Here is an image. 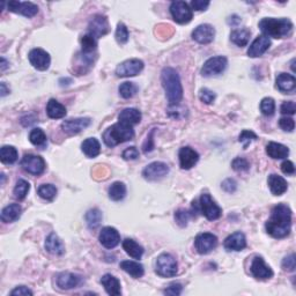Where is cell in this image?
Instances as JSON below:
<instances>
[{
	"label": "cell",
	"instance_id": "cell-1",
	"mask_svg": "<svg viewBox=\"0 0 296 296\" xmlns=\"http://www.w3.org/2000/svg\"><path fill=\"white\" fill-rule=\"evenodd\" d=\"M267 234L274 238H284L290 235L292 228V211L287 205L274 206L270 219L265 224Z\"/></svg>",
	"mask_w": 296,
	"mask_h": 296
},
{
	"label": "cell",
	"instance_id": "cell-2",
	"mask_svg": "<svg viewBox=\"0 0 296 296\" xmlns=\"http://www.w3.org/2000/svg\"><path fill=\"white\" fill-rule=\"evenodd\" d=\"M161 81L169 105H177L183 97V87L177 71L171 68L163 69L161 73Z\"/></svg>",
	"mask_w": 296,
	"mask_h": 296
},
{
	"label": "cell",
	"instance_id": "cell-3",
	"mask_svg": "<svg viewBox=\"0 0 296 296\" xmlns=\"http://www.w3.org/2000/svg\"><path fill=\"white\" fill-rule=\"evenodd\" d=\"M293 23L288 19H276V17H264L259 22V28L264 36L273 38H285L290 36L293 31Z\"/></svg>",
	"mask_w": 296,
	"mask_h": 296
},
{
	"label": "cell",
	"instance_id": "cell-4",
	"mask_svg": "<svg viewBox=\"0 0 296 296\" xmlns=\"http://www.w3.org/2000/svg\"><path fill=\"white\" fill-rule=\"evenodd\" d=\"M135 137V130L132 125L118 122L110 128H108L103 133V142L108 147H115L119 144L126 143Z\"/></svg>",
	"mask_w": 296,
	"mask_h": 296
},
{
	"label": "cell",
	"instance_id": "cell-5",
	"mask_svg": "<svg viewBox=\"0 0 296 296\" xmlns=\"http://www.w3.org/2000/svg\"><path fill=\"white\" fill-rule=\"evenodd\" d=\"M155 272L162 278H171L177 274V262L169 253H162L155 262Z\"/></svg>",
	"mask_w": 296,
	"mask_h": 296
},
{
	"label": "cell",
	"instance_id": "cell-6",
	"mask_svg": "<svg viewBox=\"0 0 296 296\" xmlns=\"http://www.w3.org/2000/svg\"><path fill=\"white\" fill-rule=\"evenodd\" d=\"M199 207L203 216L210 221L218 220L222 214V210L209 193H203L202 197H200Z\"/></svg>",
	"mask_w": 296,
	"mask_h": 296
},
{
	"label": "cell",
	"instance_id": "cell-7",
	"mask_svg": "<svg viewBox=\"0 0 296 296\" xmlns=\"http://www.w3.org/2000/svg\"><path fill=\"white\" fill-rule=\"evenodd\" d=\"M21 167L24 171H27L28 174L40 176L45 170V162L43 158L38 155L33 154H26L21 160Z\"/></svg>",
	"mask_w": 296,
	"mask_h": 296
},
{
	"label": "cell",
	"instance_id": "cell-8",
	"mask_svg": "<svg viewBox=\"0 0 296 296\" xmlns=\"http://www.w3.org/2000/svg\"><path fill=\"white\" fill-rule=\"evenodd\" d=\"M227 65H228L227 58L222 57V56L210 58L209 61L205 62V64H204L202 69L203 76L210 77L214 75H219V74L224 72V70L227 69Z\"/></svg>",
	"mask_w": 296,
	"mask_h": 296
},
{
	"label": "cell",
	"instance_id": "cell-9",
	"mask_svg": "<svg viewBox=\"0 0 296 296\" xmlns=\"http://www.w3.org/2000/svg\"><path fill=\"white\" fill-rule=\"evenodd\" d=\"M172 19L177 23H189L192 20V8L185 1H174L170 5Z\"/></svg>",
	"mask_w": 296,
	"mask_h": 296
},
{
	"label": "cell",
	"instance_id": "cell-10",
	"mask_svg": "<svg viewBox=\"0 0 296 296\" xmlns=\"http://www.w3.org/2000/svg\"><path fill=\"white\" fill-rule=\"evenodd\" d=\"M144 70V63L140 59H129L121 63L116 69V74L119 77H130L139 74Z\"/></svg>",
	"mask_w": 296,
	"mask_h": 296
},
{
	"label": "cell",
	"instance_id": "cell-11",
	"mask_svg": "<svg viewBox=\"0 0 296 296\" xmlns=\"http://www.w3.org/2000/svg\"><path fill=\"white\" fill-rule=\"evenodd\" d=\"M108 33L109 22L107 17L104 15H101V14H97V15H94L91 17L89 24H88V34H90L95 38H100L103 37Z\"/></svg>",
	"mask_w": 296,
	"mask_h": 296
},
{
	"label": "cell",
	"instance_id": "cell-12",
	"mask_svg": "<svg viewBox=\"0 0 296 296\" xmlns=\"http://www.w3.org/2000/svg\"><path fill=\"white\" fill-rule=\"evenodd\" d=\"M195 245L200 255H207L217 248L218 237L211 232H203L196 237Z\"/></svg>",
	"mask_w": 296,
	"mask_h": 296
},
{
	"label": "cell",
	"instance_id": "cell-13",
	"mask_svg": "<svg viewBox=\"0 0 296 296\" xmlns=\"http://www.w3.org/2000/svg\"><path fill=\"white\" fill-rule=\"evenodd\" d=\"M30 64L38 71H47L50 66V56L43 49H33L28 55Z\"/></svg>",
	"mask_w": 296,
	"mask_h": 296
},
{
	"label": "cell",
	"instance_id": "cell-14",
	"mask_svg": "<svg viewBox=\"0 0 296 296\" xmlns=\"http://www.w3.org/2000/svg\"><path fill=\"white\" fill-rule=\"evenodd\" d=\"M7 8H8L9 12L21 14V15L26 17H33L38 13V7L33 2L28 1H15V0H12V1L7 2Z\"/></svg>",
	"mask_w": 296,
	"mask_h": 296
},
{
	"label": "cell",
	"instance_id": "cell-15",
	"mask_svg": "<svg viewBox=\"0 0 296 296\" xmlns=\"http://www.w3.org/2000/svg\"><path fill=\"white\" fill-rule=\"evenodd\" d=\"M169 174V167L163 162H153L144 169L143 176L147 181H157Z\"/></svg>",
	"mask_w": 296,
	"mask_h": 296
},
{
	"label": "cell",
	"instance_id": "cell-16",
	"mask_svg": "<svg viewBox=\"0 0 296 296\" xmlns=\"http://www.w3.org/2000/svg\"><path fill=\"white\" fill-rule=\"evenodd\" d=\"M98 241L104 248L114 249L121 243V235L114 227H104L98 235Z\"/></svg>",
	"mask_w": 296,
	"mask_h": 296
},
{
	"label": "cell",
	"instance_id": "cell-17",
	"mask_svg": "<svg viewBox=\"0 0 296 296\" xmlns=\"http://www.w3.org/2000/svg\"><path fill=\"white\" fill-rule=\"evenodd\" d=\"M250 271H251L252 276L259 280L271 279L273 277L272 269L269 265H266L262 257L258 256L253 258L251 266H250Z\"/></svg>",
	"mask_w": 296,
	"mask_h": 296
},
{
	"label": "cell",
	"instance_id": "cell-18",
	"mask_svg": "<svg viewBox=\"0 0 296 296\" xmlns=\"http://www.w3.org/2000/svg\"><path fill=\"white\" fill-rule=\"evenodd\" d=\"M216 37V29L211 24H200L193 30L192 38L200 44H209Z\"/></svg>",
	"mask_w": 296,
	"mask_h": 296
},
{
	"label": "cell",
	"instance_id": "cell-19",
	"mask_svg": "<svg viewBox=\"0 0 296 296\" xmlns=\"http://www.w3.org/2000/svg\"><path fill=\"white\" fill-rule=\"evenodd\" d=\"M198 160L199 154L193 148L185 146L179 149V164L184 170H189V169L195 167Z\"/></svg>",
	"mask_w": 296,
	"mask_h": 296
},
{
	"label": "cell",
	"instance_id": "cell-20",
	"mask_svg": "<svg viewBox=\"0 0 296 296\" xmlns=\"http://www.w3.org/2000/svg\"><path fill=\"white\" fill-rule=\"evenodd\" d=\"M90 118H74L68 119L62 123L63 131L68 133V135H77L84 129H87L90 125Z\"/></svg>",
	"mask_w": 296,
	"mask_h": 296
},
{
	"label": "cell",
	"instance_id": "cell-21",
	"mask_svg": "<svg viewBox=\"0 0 296 296\" xmlns=\"http://www.w3.org/2000/svg\"><path fill=\"white\" fill-rule=\"evenodd\" d=\"M271 47V40L269 37L260 35L252 42L248 49V56L251 58H257L263 56Z\"/></svg>",
	"mask_w": 296,
	"mask_h": 296
},
{
	"label": "cell",
	"instance_id": "cell-22",
	"mask_svg": "<svg viewBox=\"0 0 296 296\" xmlns=\"http://www.w3.org/2000/svg\"><path fill=\"white\" fill-rule=\"evenodd\" d=\"M82 283V277L71 272H63L57 277V286L61 290H72L79 287Z\"/></svg>",
	"mask_w": 296,
	"mask_h": 296
},
{
	"label": "cell",
	"instance_id": "cell-23",
	"mask_svg": "<svg viewBox=\"0 0 296 296\" xmlns=\"http://www.w3.org/2000/svg\"><path fill=\"white\" fill-rule=\"evenodd\" d=\"M223 246L227 251H241V250H243L246 246V239L244 234L241 231H237L229 235L228 237L224 239Z\"/></svg>",
	"mask_w": 296,
	"mask_h": 296
},
{
	"label": "cell",
	"instance_id": "cell-24",
	"mask_svg": "<svg viewBox=\"0 0 296 296\" xmlns=\"http://www.w3.org/2000/svg\"><path fill=\"white\" fill-rule=\"evenodd\" d=\"M267 183H269V188L271 190V192H272L274 196H281L287 191L288 184L286 179L281 177L279 175H276V174L270 175L269 179H267Z\"/></svg>",
	"mask_w": 296,
	"mask_h": 296
},
{
	"label": "cell",
	"instance_id": "cell-25",
	"mask_svg": "<svg viewBox=\"0 0 296 296\" xmlns=\"http://www.w3.org/2000/svg\"><path fill=\"white\" fill-rule=\"evenodd\" d=\"M101 284L109 295L118 296L122 294L121 283H119L117 278L111 276V274H105V276L102 277Z\"/></svg>",
	"mask_w": 296,
	"mask_h": 296
},
{
	"label": "cell",
	"instance_id": "cell-26",
	"mask_svg": "<svg viewBox=\"0 0 296 296\" xmlns=\"http://www.w3.org/2000/svg\"><path fill=\"white\" fill-rule=\"evenodd\" d=\"M45 250L52 253V255L61 256L65 252V246L63 244L62 239L58 237V235L55 234V232H51L45 239Z\"/></svg>",
	"mask_w": 296,
	"mask_h": 296
},
{
	"label": "cell",
	"instance_id": "cell-27",
	"mask_svg": "<svg viewBox=\"0 0 296 296\" xmlns=\"http://www.w3.org/2000/svg\"><path fill=\"white\" fill-rule=\"evenodd\" d=\"M296 87V80L292 74L280 73L277 76V88L283 93H292Z\"/></svg>",
	"mask_w": 296,
	"mask_h": 296
},
{
	"label": "cell",
	"instance_id": "cell-28",
	"mask_svg": "<svg viewBox=\"0 0 296 296\" xmlns=\"http://www.w3.org/2000/svg\"><path fill=\"white\" fill-rule=\"evenodd\" d=\"M118 119L119 122L133 126L136 124H139L140 121H142V112H140L138 109L135 108L124 109V110L119 114Z\"/></svg>",
	"mask_w": 296,
	"mask_h": 296
},
{
	"label": "cell",
	"instance_id": "cell-29",
	"mask_svg": "<svg viewBox=\"0 0 296 296\" xmlns=\"http://www.w3.org/2000/svg\"><path fill=\"white\" fill-rule=\"evenodd\" d=\"M119 266H121L123 271H125L126 273L135 278V279H139L145 273V270H144V266L142 264L138 262H133V260H124Z\"/></svg>",
	"mask_w": 296,
	"mask_h": 296
},
{
	"label": "cell",
	"instance_id": "cell-30",
	"mask_svg": "<svg viewBox=\"0 0 296 296\" xmlns=\"http://www.w3.org/2000/svg\"><path fill=\"white\" fill-rule=\"evenodd\" d=\"M21 212H22V209L19 204H10L1 211V221L5 223L16 221L21 217Z\"/></svg>",
	"mask_w": 296,
	"mask_h": 296
},
{
	"label": "cell",
	"instance_id": "cell-31",
	"mask_svg": "<svg viewBox=\"0 0 296 296\" xmlns=\"http://www.w3.org/2000/svg\"><path fill=\"white\" fill-rule=\"evenodd\" d=\"M266 153L270 157L279 160V158H286L290 155V149L281 144L269 143V145L266 146Z\"/></svg>",
	"mask_w": 296,
	"mask_h": 296
},
{
	"label": "cell",
	"instance_id": "cell-32",
	"mask_svg": "<svg viewBox=\"0 0 296 296\" xmlns=\"http://www.w3.org/2000/svg\"><path fill=\"white\" fill-rule=\"evenodd\" d=\"M123 249L130 257L135 259H140L144 255V248L139 243L133 241L131 238H126L123 241Z\"/></svg>",
	"mask_w": 296,
	"mask_h": 296
},
{
	"label": "cell",
	"instance_id": "cell-33",
	"mask_svg": "<svg viewBox=\"0 0 296 296\" xmlns=\"http://www.w3.org/2000/svg\"><path fill=\"white\" fill-rule=\"evenodd\" d=\"M66 108L62 103H59L58 101L51 98L50 101L48 102L47 105V114L50 118L52 119H59L63 118L66 116Z\"/></svg>",
	"mask_w": 296,
	"mask_h": 296
},
{
	"label": "cell",
	"instance_id": "cell-34",
	"mask_svg": "<svg viewBox=\"0 0 296 296\" xmlns=\"http://www.w3.org/2000/svg\"><path fill=\"white\" fill-rule=\"evenodd\" d=\"M81 149L88 157H96L101 153V145L97 139L88 138L81 145Z\"/></svg>",
	"mask_w": 296,
	"mask_h": 296
},
{
	"label": "cell",
	"instance_id": "cell-35",
	"mask_svg": "<svg viewBox=\"0 0 296 296\" xmlns=\"http://www.w3.org/2000/svg\"><path fill=\"white\" fill-rule=\"evenodd\" d=\"M126 196V186L122 182H115L109 188V198L114 202H119L123 200Z\"/></svg>",
	"mask_w": 296,
	"mask_h": 296
},
{
	"label": "cell",
	"instance_id": "cell-36",
	"mask_svg": "<svg viewBox=\"0 0 296 296\" xmlns=\"http://www.w3.org/2000/svg\"><path fill=\"white\" fill-rule=\"evenodd\" d=\"M250 38V31L248 29H236L231 31L230 34V40L234 44L237 45V47H245L248 44Z\"/></svg>",
	"mask_w": 296,
	"mask_h": 296
},
{
	"label": "cell",
	"instance_id": "cell-37",
	"mask_svg": "<svg viewBox=\"0 0 296 296\" xmlns=\"http://www.w3.org/2000/svg\"><path fill=\"white\" fill-rule=\"evenodd\" d=\"M0 160L2 163L13 164L17 160V150L13 146H2L0 149Z\"/></svg>",
	"mask_w": 296,
	"mask_h": 296
},
{
	"label": "cell",
	"instance_id": "cell-38",
	"mask_svg": "<svg viewBox=\"0 0 296 296\" xmlns=\"http://www.w3.org/2000/svg\"><path fill=\"white\" fill-rule=\"evenodd\" d=\"M102 213L98 209H91L86 213V222L89 229H96L101 224Z\"/></svg>",
	"mask_w": 296,
	"mask_h": 296
},
{
	"label": "cell",
	"instance_id": "cell-39",
	"mask_svg": "<svg viewBox=\"0 0 296 296\" xmlns=\"http://www.w3.org/2000/svg\"><path fill=\"white\" fill-rule=\"evenodd\" d=\"M37 192L38 196H40L42 199L49 200V202L54 200L55 197L57 196V189L52 184H42L40 188H38Z\"/></svg>",
	"mask_w": 296,
	"mask_h": 296
},
{
	"label": "cell",
	"instance_id": "cell-40",
	"mask_svg": "<svg viewBox=\"0 0 296 296\" xmlns=\"http://www.w3.org/2000/svg\"><path fill=\"white\" fill-rule=\"evenodd\" d=\"M29 140H30V143L35 146L43 147L47 145V136H45V133L42 129L37 128V129L31 130V132L29 135Z\"/></svg>",
	"mask_w": 296,
	"mask_h": 296
},
{
	"label": "cell",
	"instance_id": "cell-41",
	"mask_svg": "<svg viewBox=\"0 0 296 296\" xmlns=\"http://www.w3.org/2000/svg\"><path fill=\"white\" fill-rule=\"evenodd\" d=\"M81 47H82V52H87V54H93L96 51L97 42L96 38L91 36L90 34L84 35L81 37Z\"/></svg>",
	"mask_w": 296,
	"mask_h": 296
},
{
	"label": "cell",
	"instance_id": "cell-42",
	"mask_svg": "<svg viewBox=\"0 0 296 296\" xmlns=\"http://www.w3.org/2000/svg\"><path fill=\"white\" fill-rule=\"evenodd\" d=\"M29 190H30L29 183L24 181V179H19V181L16 182L15 188H14V191H13L14 197H15L16 199L22 200L26 198V196L28 195V192H29Z\"/></svg>",
	"mask_w": 296,
	"mask_h": 296
},
{
	"label": "cell",
	"instance_id": "cell-43",
	"mask_svg": "<svg viewBox=\"0 0 296 296\" xmlns=\"http://www.w3.org/2000/svg\"><path fill=\"white\" fill-rule=\"evenodd\" d=\"M119 95L123 98H131L135 96L138 91V86L133 82H123L118 88Z\"/></svg>",
	"mask_w": 296,
	"mask_h": 296
},
{
	"label": "cell",
	"instance_id": "cell-44",
	"mask_svg": "<svg viewBox=\"0 0 296 296\" xmlns=\"http://www.w3.org/2000/svg\"><path fill=\"white\" fill-rule=\"evenodd\" d=\"M260 111L265 116H272L276 111V103L271 97H264L260 102Z\"/></svg>",
	"mask_w": 296,
	"mask_h": 296
},
{
	"label": "cell",
	"instance_id": "cell-45",
	"mask_svg": "<svg viewBox=\"0 0 296 296\" xmlns=\"http://www.w3.org/2000/svg\"><path fill=\"white\" fill-rule=\"evenodd\" d=\"M129 37H130V34H129L128 27H126L123 22H119L117 26V30H116V40H117L119 44H125L128 43Z\"/></svg>",
	"mask_w": 296,
	"mask_h": 296
},
{
	"label": "cell",
	"instance_id": "cell-46",
	"mask_svg": "<svg viewBox=\"0 0 296 296\" xmlns=\"http://www.w3.org/2000/svg\"><path fill=\"white\" fill-rule=\"evenodd\" d=\"M255 140H257V135L256 133H253L252 131H250V130H244V131H242L241 135L238 137V142L242 144L244 149H246L250 144L255 142Z\"/></svg>",
	"mask_w": 296,
	"mask_h": 296
},
{
	"label": "cell",
	"instance_id": "cell-47",
	"mask_svg": "<svg viewBox=\"0 0 296 296\" xmlns=\"http://www.w3.org/2000/svg\"><path fill=\"white\" fill-rule=\"evenodd\" d=\"M249 162L245 160L244 157H236L234 161L231 162V168L234 169L235 171L242 172V171H248L249 170Z\"/></svg>",
	"mask_w": 296,
	"mask_h": 296
},
{
	"label": "cell",
	"instance_id": "cell-48",
	"mask_svg": "<svg viewBox=\"0 0 296 296\" xmlns=\"http://www.w3.org/2000/svg\"><path fill=\"white\" fill-rule=\"evenodd\" d=\"M190 218H191V214L185 210H178L177 212L175 213V220L177 222V224L181 225V227H185V225L188 224Z\"/></svg>",
	"mask_w": 296,
	"mask_h": 296
},
{
	"label": "cell",
	"instance_id": "cell-49",
	"mask_svg": "<svg viewBox=\"0 0 296 296\" xmlns=\"http://www.w3.org/2000/svg\"><path fill=\"white\" fill-rule=\"evenodd\" d=\"M199 98L203 103L211 104L216 100V94H214L212 90L207 89V88H203V89H200L199 91Z\"/></svg>",
	"mask_w": 296,
	"mask_h": 296
},
{
	"label": "cell",
	"instance_id": "cell-50",
	"mask_svg": "<svg viewBox=\"0 0 296 296\" xmlns=\"http://www.w3.org/2000/svg\"><path fill=\"white\" fill-rule=\"evenodd\" d=\"M281 266H283L284 271H287V272H293V271H295L296 263H295V255H294V253H292V255L285 257L284 260H283V264H281Z\"/></svg>",
	"mask_w": 296,
	"mask_h": 296
},
{
	"label": "cell",
	"instance_id": "cell-51",
	"mask_svg": "<svg viewBox=\"0 0 296 296\" xmlns=\"http://www.w3.org/2000/svg\"><path fill=\"white\" fill-rule=\"evenodd\" d=\"M182 291H183V286L181 284H177V283H172L169 285V286L165 288L163 291V293L165 295H170V296H178L182 294Z\"/></svg>",
	"mask_w": 296,
	"mask_h": 296
},
{
	"label": "cell",
	"instance_id": "cell-52",
	"mask_svg": "<svg viewBox=\"0 0 296 296\" xmlns=\"http://www.w3.org/2000/svg\"><path fill=\"white\" fill-rule=\"evenodd\" d=\"M279 126L284 130V131L293 132V130L295 129L294 119L291 117H283L279 121Z\"/></svg>",
	"mask_w": 296,
	"mask_h": 296
},
{
	"label": "cell",
	"instance_id": "cell-53",
	"mask_svg": "<svg viewBox=\"0 0 296 296\" xmlns=\"http://www.w3.org/2000/svg\"><path fill=\"white\" fill-rule=\"evenodd\" d=\"M122 156H123V158H124V160H137V158L139 157L138 148L135 147V146L126 148V149L123 151Z\"/></svg>",
	"mask_w": 296,
	"mask_h": 296
},
{
	"label": "cell",
	"instance_id": "cell-54",
	"mask_svg": "<svg viewBox=\"0 0 296 296\" xmlns=\"http://www.w3.org/2000/svg\"><path fill=\"white\" fill-rule=\"evenodd\" d=\"M280 111L283 115H294L296 111V105L293 101L284 102L280 108Z\"/></svg>",
	"mask_w": 296,
	"mask_h": 296
},
{
	"label": "cell",
	"instance_id": "cell-55",
	"mask_svg": "<svg viewBox=\"0 0 296 296\" xmlns=\"http://www.w3.org/2000/svg\"><path fill=\"white\" fill-rule=\"evenodd\" d=\"M221 186L225 192L232 193V192L236 191V188H237V183H236L232 178H227L225 181L222 182Z\"/></svg>",
	"mask_w": 296,
	"mask_h": 296
},
{
	"label": "cell",
	"instance_id": "cell-56",
	"mask_svg": "<svg viewBox=\"0 0 296 296\" xmlns=\"http://www.w3.org/2000/svg\"><path fill=\"white\" fill-rule=\"evenodd\" d=\"M10 295L12 296H31L33 295V292H31L29 288L26 286H17L15 290L10 292Z\"/></svg>",
	"mask_w": 296,
	"mask_h": 296
},
{
	"label": "cell",
	"instance_id": "cell-57",
	"mask_svg": "<svg viewBox=\"0 0 296 296\" xmlns=\"http://www.w3.org/2000/svg\"><path fill=\"white\" fill-rule=\"evenodd\" d=\"M281 171L284 172L285 175H294L295 174V167L294 163L292 161H284L283 164H281Z\"/></svg>",
	"mask_w": 296,
	"mask_h": 296
},
{
	"label": "cell",
	"instance_id": "cell-58",
	"mask_svg": "<svg viewBox=\"0 0 296 296\" xmlns=\"http://www.w3.org/2000/svg\"><path fill=\"white\" fill-rule=\"evenodd\" d=\"M210 6V1H203V0H193L191 2L192 9L195 10H205Z\"/></svg>",
	"mask_w": 296,
	"mask_h": 296
},
{
	"label": "cell",
	"instance_id": "cell-59",
	"mask_svg": "<svg viewBox=\"0 0 296 296\" xmlns=\"http://www.w3.org/2000/svg\"><path fill=\"white\" fill-rule=\"evenodd\" d=\"M0 93H1V96H6L7 94L9 93V88H7L6 83L5 82H1L0 83Z\"/></svg>",
	"mask_w": 296,
	"mask_h": 296
},
{
	"label": "cell",
	"instance_id": "cell-60",
	"mask_svg": "<svg viewBox=\"0 0 296 296\" xmlns=\"http://www.w3.org/2000/svg\"><path fill=\"white\" fill-rule=\"evenodd\" d=\"M9 63L6 61L5 58L1 57V59H0V70H1V72H5V70L8 68Z\"/></svg>",
	"mask_w": 296,
	"mask_h": 296
},
{
	"label": "cell",
	"instance_id": "cell-61",
	"mask_svg": "<svg viewBox=\"0 0 296 296\" xmlns=\"http://www.w3.org/2000/svg\"><path fill=\"white\" fill-rule=\"evenodd\" d=\"M230 19H232V20H228V23L231 24V26H236V24H238L239 22H241V19H239V16H237V15H232V16H230Z\"/></svg>",
	"mask_w": 296,
	"mask_h": 296
},
{
	"label": "cell",
	"instance_id": "cell-62",
	"mask_svg": "<svg viewBox=\"0 0 296 296\" xmlns=\"http://www.w3.org/2000/svg\"><path fill=\"white\" fill-rule=\"evenodd\" d=\"M153 132H154V131H151V132H150V135H149V138H147V143H146V144H148V142H150V140H151V136H153ZM150 143H151V142H150ZM151 149H153V145H151V144H150V145H149V146H147V145H144V150H145V151H146V153H147V151H149V150H151Z\"/></svg>",
	"mask_w": 296,
	"mask_h": 296
}]
</instances>
